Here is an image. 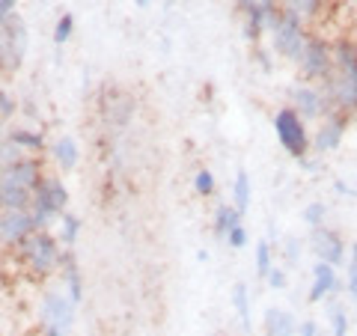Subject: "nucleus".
Instances as JSON below:
<instances>
[{"instance_id": "1a4fd4ad", "label": "nucleus", "mask_w": 357, "mask_h": 336, "mask_svg": "<svg viewBox=\"0 0 357 336\" xmlns=\"http://www.w3.org/2000/svg\"><path fill=\"white\" fill-rule=\"evenodd\" d=\"M349 125H351V116L342 114V110H333L325 119L319 122L316 134H312V152L316 155H331L342 146L345 134H349Z\"/></svg>"}, {"instance_id": "c756f323", "label": "nucleus", "mask_w": 357, "mask_h": 336, "mask_svg": "<svg viewBox=\"0 0 357 336\" xmlns=\"http://www.w3.org/2000/svg\"><path fill=\"white\" fill-rule=\"evenodd\" d=\"M194 190H197L199 197H211V194H215V173L206 170V167H203V170H197V176H194Z\"/></svg>"}, {"instance_id": "393cba45", "label": "nucleus", "mask_w": 357, "mask_h": 336, "mask_svg": "<svg viewBox=\"0 0 357 336\" xmlns=\"http://www.w3.org/2000/svg\"><path fill=\"white\" fill-rule=\"evenodd\" d=\"M301 217H304V223H307L310 229H319V227H325V217H328V206L321 203V199H316V203L304 206V211H301Z\"/></svg>"}, {"instance_id": "dca6fc26", "label": "nucleus", "mask_w": 357, "mask_h": 336, "mask_svg": "<svg viewBox=\"0 0 357 336\" xmlns=\"http://www.w3.org/2000/svg\"><path fill=\"white\" fill-rule=\"evenodd\" d=\"M60 277H63V283L66 289H69V295L75 304H81V298H84V280H81V271H77V259H75V253L72 247H66L63 250V262H60Z\"/></svg>"}, {"instance_id": "f257e3e1", "label": "nucleus", "mask_w": 357, "mask_h": 336, "mask_svg": "<svg viewBox=\"0 0 357 336\" xmlns=\"http://www.w3.org/2000/svg\"><path fill=\"white\" fill-rule=\"evenodd\" d=\"M316 86L333 110L357 116V42L351 36L333 39V72Z\"/></svg>"}, {"instance_id": "72a5a7b5", "label": "nucleus", "mask_w": 357, "mask_h": 336, "mask_svg": "<svg viewBox=\"0 0 357 336\" xmlns=\"http://www.w3.org/2000/svg\"><path fill=\"white\" fill-rule=\"evenodd\" d=\"M268 286H271L274 289V292H280V289H286V271H283V268L280 265H274L271 268V271H268Z\"/></svg>"}, {"instance_id": "4be33fe9", "label": "nucleus", "mask_w": 357, "mask_h": 336, "mask_svg": "<svg viewBox=\"0 0 357 336\" xmlns=\"http://www.w3.org/2000/svg\"><path fill=\"white\" fill-rule=\"evenodd\" d=\"M232 206H236L241 215H248V208H250V176L244 170H238L236 182H232Z\"/></svg>"}, {"instance_id": "58836bf2", "label": "nucleus", "mask_w": 357, "mask_h": 336, "mask_svg": "<svg viewBox=\"0 0 357 336\" xmlns=\"http://www.w3.org/2000/svg\"><path fill=\"white\" fill-rule=\"evenodd\" d=\"M253 54H256V60L262 63V69H265V72H271V57H268V51H265V48H256Z\"/></svg>"}, {"instance_id": "f3484780", "label": "nucleus", "mask_w": 357, "mask_h": 336, "mask_svg": "<svg viewBox=\"0 0 357 336\" xmlns=\"http://www.w3.org/2000/svg\"><path fill=\"white\" fill-rule=\"evenodd\" d=\"M265 336H295L298 333V324L292 319V312H286L280 307H271L265 310Z\"/></svg>"}, {"instance_id": "39448f33", "label": "nucleus", "mask_w": 357, "mask_h": 336, "mask_svg": "<svg viewBox=\"0 0 357 336\" xmlns=\"http://www.w3.org/2000/svg\"><path fill=\"white\" fill-rule=\"evenodd\" d=\"M271 122H274V134H277V140H280V146L286 149V155H292L295 161L310 158L312 134L307 128V122L301 119L292 107H280Z\"/></svg>"}, {"instance_id": "aec40b11", "label": "nucleus", "mask_w": 357, "mask_h": 336, "mask_svg": "<svg viewBox=\"0 0 357 336\" xmlns=\"http://www.w3.org/2000/svg\"><path fill=\"white\" fill-rule=\"evenodd\" d=\"M51 155H54V161L60 164V170H75L77 158H81V152H77V143L72 137H60L51 146Z\"/></svg>"}, {"instance_id": "6ab92c4d", "label": "nucleus", "mask_w": 357, "mask_h": 336, "mask_svg": "<svg viewBox=\"0 0 357 336\" xmlns=\"http://www.w3.org/2000/svg\"><path fill=\"white\" fill-rule=\"evenodd\" d=\"M6 140L15 143V146H21L24 152H33V155L45 152V137H42L39 131H33V128H9L6 131Z\"/></svg>"}, {"instance_id": "f704fd0d", "label": "nucleus", "mask_w": 357, "mask_h": 336, "mask_svg": "<svg viewBox=\"0 0 357 336\" xmlns=\"http://www.w3.org/2000/svg\"><path fill=\"white\" fill-rule=\"evenodd\" d=\"M283 256H286V262H289V265L298 262V256H301V241H298V238H286V244H283Z\"/></svg>"}, {"instance_id": "4468645a", "label": "nucleus", "mask_w": 357, "mask_h": 336, "mask_svg": "<svg viewBox=\"0 0 357 336\" xmlns=\"http://www.w3.org/2000/svg\"><path fill=\"white\" fill-rule=\"evenodd\" d=\"M98 105H102L105 122H110V125H126V122L131 119V114H134V102H131L126 93L116 96L114 86H105L102 89V98H98Z\"/></svg>"}, {"instance_id": "5701e85b", "label": "nucleus", "mask_w": 357, "mask_h": 336, "mask_svg": "<svg viewBox=\"0 0 357 336\" xmlns=\"http://www.w3.org/2000/svg\"><path fill=\"white\" fill-rule=\"evenodd\" d=\"M232 307L238 312V321L244 330H250V295H248V286L236 283L232 286Z\"/></svg>"}, {"instance_id": "2eb2a0df", "label": "nucleus", "mask_w": 357, "mask_h": 336, "mask_svg": "<svg viewBox=\"0 0 357 336\" xmlns=\"http://www.w3.org/2000/svg\"><path fill=\"white\" fill-rule=\"evenodd\" d=\"M340 289V277H337V268L328 265V262H319L312 265V283H310V292H307V300L310 304H319L325 300L328 295H333Z\"/></svg>"}, {"instance_id": "cd10ccee", "label": "nucleus", "mask_w": 357, "mask_h": 336, "mask_svg": "<svg viewBox=\"0 0 357 336\" xmlns=\"http://www.w3.org/2000/svg\"><path fill=\"white\" fill-rule=\"evenodd\" d=\"M349 328H351L349 312L342 307H333L331 310V336H349Z\"/></svg>"}, {"instance_id": "20e7f679", "label": "nucleus", "mask_w": 357, "mask_h": 336, "mask_svg": "<svg viewBox=\"0 0 357 336\" xmlns=\"http://www.w3.org/2000/svg\"><path fill=\"white\" fill-rule=\"evenodd\" d=\"M66 208H69V190H66V185L57 176L45 173L39 188L33 190V206H30V215H33L36 229H48V223L54 217L66 215Z\"/></svg>"}, {"instance_id": "a878e982", "label": "nucleus", "mask_w": 357, "mask_h": 336, "mask_svg": "<svg viewBox=\"0 0 357 336\" xmlns=\"http://www.w3.org/2000/svg\"><path fill=\"white\" fill-rule=\"evenodd\" d=\"M274 268V253H271V241H259L256 244V274L268 277V271Z\"/></svg>"}, {"instance_id": "ea45409f", "label": "nucleus", "mask_w": 357, "mask_h": 336, "mask_svg": "<svg viewBox=\"0 0 357 336\" xmlns=\"http://www.w3.org/2000/svg\"><path fill=\"white\" fill-rule=\"evenodd\" d=\"M333 188H337V194H340V197H354V190H351L349 185H345V182H337Z\"/></svg>"}, {"instance_id": "ddd939ff", "label": "nucleus", "mask_w": 357, "mask_h": 336, "mask_svg": "<svg viewBox=\"0 0 357 336\" xmlns=\"http://www.w3.org/2000/svg\"><path fill=\"white\" fill-rule=\"evenodd\" d=\"M0 173H3L6 178H13L15 185L27 188V190H36V188H39V182L45 178L39 155H24V158H21V161H15V164H9V167H0Z\"/></svg>"}, {"instance_id": "6e6552de", "label": "nucleus", "mask_w": 357, "mask_h": 336, "mask_svg": "<svg viewBox=\"0 0 357 336\" xmlns=\"http://www.w3.org/2000/svg\"><path fill=\"white\" fill-rule=\"evenodd\" d=\"M289 107L304 122H321L328 114H333V107L328 105V98L321 96V89L316 84H304V81L289 89Z\"/></svg>"}, {"instance_id": "7c9ffc66", "label": "nucleus", "mask_w": 357, "mask_h": 336, "mask_svg": "<svg viewBox=\"0 0 357 336\" xmlns=\"http://www.w3.org/2000/svg\"><path fill=\"white\" fill-rule=\"evenodd\" d=\"M24 149L21 146H15V143H9V140H3L0 143V167H9V164H15V161H21L24 158Z\"/></svg>"}, {"instance_id": "9d476101", "label": "nucleus", "mask_w": 357, "mask_h": 336, "mask_svg": "<svg viewBox=\"0 0 357 336\" xmlns=\"http://www.w3.org/2000/svg\"><path fill=\"white\" fill-rule=\"evenodd\" d=\"M310 247L312 253H316L319 262H328V265H345V238L331 229V227H319L312 229V238H310Z\"/></svg>"}, {"instance_id": "0eeeda50", "label": "nucleus", "mask_w": 357, "mask_h": 336, "mask_svg": "<svg viewBox=\"0 0 357 336\" xmlns=\"http://www.w3.org/2000/svg\"><path fill=\"white\" fill-rule=\"evenodd\" d=\"M27 57V24L18 13L0 21V60H3L6 75L21 69Z\"/></svg>"}, {"instance_id": "f03ea898", "label": "nucleus", "mask_w": 357, "mask_h": 336, "mask_svg": "<svg viewBox=\"0 0 357 336\" xmlns=\"http://www.w3.org/2000/svg\"><path fill=\"white\" fill-rule=\"evenodd\" d=\"M13 256L27 271L30 280H48L51 274L60 271L63 247L48 229H36V232H30L18 247H13Z\"/></svg>"}, {"instance_id": "423d86ee", "label": "nucleus", "mask_w": 357, "mask_h": 336, "mask_svg": "<svg viewBox=\"0 0 357 336\" xmlns=\"http://www.w3.org/2000/svg\"><path fill=\"white\" fill-rule=\"evenodd\" d=\"M295 66H298V77L304 84H321L333 72V39L312 30L307 48Z\"/></svg>"}, {"instance_id": "473e14b6", "label": "nucleus", "mask_w": 357, "mask_h": 336, "mask_svg": "<svg viewBox=\"0 0 357 336\" xmlns=\"http://www.w3.org/2000/svg\"><path fill=\"white\" fill-rule=\"evenodd\" d=\"M227 244H229L232 250H241L244 244H248V229H244V223H241V227H236V229H229Z\"/></svg>"}, {"instance_id": "bb28decb", "label": "nucleus", "mask_w": 357, "mask_h": 336, "mask_svg": "<svg viewBox=\"0 0 357 336\" xmlns=\"http://www.w3.org/2000/svg\"><path fill=\"white\" fill-rule=\"evenodd\" d=\"M72 33H75V15L72 13H63L57 18V24H54V42L66 45V42L72 39Z\"/></svg>"}, {"instance_id": "412c9836", "label": "nucleus", "mask_w": 357, "mask_h": 336, "mask_svg": "<svg viewBox=\"0 0 357 336\" xmlns=\"http://www.w3.org/2000/svg\"><path fill=\"white\" fill-rule=\"evenodd\" d=\"M241 217H244V215H241L236 206H218V211H215V235L227 241L229 229L241 227Z\"/></svg>"}, {"instance_id": "7ed1b4c3", "label": "nucleus", "mask_w": 357, "mask_h": 336, "mask_svg": "<svg viewBox=\"0 0 357 336\" xmlns=\"http://www.w3.org/2000/svg\"><path fill=\"white\" fill-rule=\"evenodd\" d=\"M268 33H271V48H274L277 57H283L289 63H298L301 54H304V48H307L312 30L298 15H292L289 9L280 6V13L274 15L271 24H268Z\"/></svg>"}, {"instance_id": "e433bc0d", "label": "nucleus", "mask_w": 357, "mask_h": 336, "mask_svg": "<svg viewBox=\"0 0 357 336\" xmlns=\"http://www.w3.org/2000/svg\"><path fill=\"white\" fill-rule=\"evenodd\" d=\"M39 336H69V330H63V328H57V324H48V321H45L42 330H39Z\"/></svg>"}, {"instance_id": "b1692460", "label": "nucleus", "mask_w": 357, "mask_h": 336, "mask_svg": "<svg viewBox=\"0 0 357 336\" xmlns=\"http://www.w3.org/2000/svg\"><path fill=\"white\" fill-rule=\"evenodd\" d=\"M77 235H81V217L72 215V211L60 215V244L63 247H75Z\"/></svg>"}, {"instance_id": "2f4dec72", "label": "nucleus", "mask_w": 357, "mask_h": 336, "mask_svg": "<svg viewBox=\"0 0 357 336\" xmlns=\"http://www.w3.org/2000/svg\"><path fill=\"white\" fill-rule=\"evenodd\" d=\"M15 110H18V105H15V98L6 93V89H0V122H6V119H13L15 116Z\"/></svg>"}, {"instance_id": "c9c22d12", "label": "nucleus", "mask_w": 357, "mask_h": 336, "mask_svg": "<svg viewBox=\"0 0 357 336\" xmlns=\"http://www.w3.org/2000/svg\"><path fill=\"white\" fill-rule=\"evenodd\" d=\"M295 336H321V328L312 319H307V321H301L298 324V333Z\"/></svg>"}, {"instance_id": "9b49d317", "label": "nucleus", "mask_w": 357, "mask_h": 336, "mask_svg": "<svg viewBox=\"0 0 357 336\" xmlns=\"http://www.w3.org/2000/svg\"><path fill=\"white\" fill-rule=\"evenodd\" d=\"M30 232H36V223H33L30 211H3L0 208V244H3L6 250L18 247Z\"/></svg>"}, {"instance_id": "f8f14e48", "label": "nucleus", "mask_w": 357, "mask_h": 336, "mask_svg": "<svg viewBox=\"0 0 357 336\" xmlns=\"http://www.w3.org/2000/svg\"><path fill=\"white\" fill-rule=\"evenodd\" d=\"M75 300L63 292H45L42 298V319L48 324H57L63 330H72L75 324Z\"/></svg>"}, {"instance_id": "4c0bfd02", "label": "nucleus", "mask_w": 357, "mask_h": 336, "mask_svg": "<svg viewBox=\"0 0 357 336\" xmlns=\"http://www.w3.org/2000/svg\"><path fill=\"white\" fill-rule=\"evenodd\" d=\"M15 3H18V0H0V21L15 13Z\"/></svg>"}, {"instance_id": "a211bd4d", "label": "nucleus", "mask_w": 357, "mask_h": 336, "mask_svg": "<svg viewBox=\"0 0 357 336\" xmlns=\"http://www.w3.org/2000/svg\"><path fill=\"white\" fill-rule=\"evenodd\" d=\"M331 0H280V6L289 9L292 15H298L304 24H312V21H319L321 15H325Z\"/></svg>"}, {"instance_id": "79ce46f5", "label": "nucleus", "mask_w": 357, "mask_h": 336, "mask_svg": "<svg viewBox=\"0 0 357 336\" xmlns=\"http://www.w3.org/2000/svg\"><path fill=\"white\" fill-rule=\"evenodd\" d=\"M0 75H6V69H3V60H0Z\"/></svg>"}, {"instance_id": "37998d69", "label": "nucleus", "mask_w": 357, "mask_h": 336, "mask_svg": "<svg viewBox=\"0 0 357 336\" xmlns=\"http://www.w3.org/2000/svg\"><path fill=\"white\" fill-rule=\"evenodd\" d=\"M354 247H357V241H354Z\"/></svg>"}, {"instance_id": "a19ab883", "label": "nucleus", "mask_w": 357, "mask_h": 336, "mask_svg": "<svg viewBox=\"0 0 357 336\" xmlns=\"http://www.w3.org/2000/svg\"><path fill=\"white\" fill-rule=\"evenodd\" d=\"M134 3H137V6H146V3H149V0H134Z\"/></svg>"}, {"instance_id": "c85d7f7f", "label": "nucleus", "mask_w": 357, "mask_h": 336, "mask_svg": "<svg viewBox=\"0 0 357 336\" xmlns=\"http://www.w3.org/2000/svg\"><path fill=\"white\" fill-rule=\"evenodd\" d=\"M345 292L357 300V247L351 244V259L345 262Z\"/></svg>"}]
</instances>
